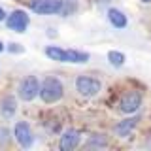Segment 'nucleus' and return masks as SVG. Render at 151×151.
<instances>
[{
  "instance_id": "nucleus-12",
  "label": "nucleus",
  "mask_w": 151,
  "mask_h": 151,
  "mask_svg": "<svg viewBox=\"0 0 151 151\" xmlns=\"http://www.w3.org/2000/svg\"><path fill=\"white\" fill-rule=\"evenodd\" d=\"M45 55L49 57L51 60H57V63H68V53H66V49H60L59 45L45 47Z\"/></svg>"
},
{
  "instance_id": "nucleus-5",
  "label": "nucleus",
  "mask_w": 151,
  "mask_h": 151,
  "mask_svg": "<svg viewBox=\"0 0 151 151\" xmlns=\"http://www.w3.org/2000/svg\"><path fill=\"white\" fill-rule=\"evenodd\" d=\"M63 0H30V12L40 15H53L59 13Z\"/></svg>"
},
{
  "instance_id": "nucleus-20",
  "label": "nucleus",
  "mask_w": 151,
  "mask_h": 151,
  "mask_svg": "<svg viewBox=\"0 0 151 151\" xmlns=\"http://www.w3.org/2000/svg\"><path fill=\"white\" fill-rule=\"evenodd\" d=\"M2 51H4V44H2V42H0V53H2Z\"/></svg>"
},
{
  "instance_id": "nucleus-18",
  "label": "nucleus",
  "mask_w": 151,
  "mask_h": 151,
  "mask_svg": "<svg viewBox=\"0 0 151 151\" xmlns=\"http://www.w3.org/2000/svg\"><path fill=\"white\" fill-rule=\"evenodd\" d=\"M9 51H12V53H21L23 51V47H21V44H9Z\"/></svg>"
},
{
  "instance_id": "nucleus-6",
  "label": "nucleus",
  "mask_w": 151,
  "mask_h": 151,
  "mask_svg": "<svg viewBox=\"0 0 151 151\" xmlns=\"http://www.w3.org/2000/svg\"><path fill=\"white\" fill-rule=\"evenodd\" d=\"M28 23H30V19L23 9H13L12 13L6 17V25L9 30H15V32H25L28 28Z\"/></svg>"
},
{
  "instance_id": "nucleus-4",
  "label": "nucleus",
  "mask_w": 151,
  "mask_h": 151,
  "mask_svg": "<svg viewBox=\"0 0 151 151\" xmlns=\"http://www.w3.org/2000/svg\"><path fill=\"white\" fill-rule=\"evenodd\" d=\"M140 106H142V94L138 91L125 93L119 98V104H117L119 111H123V113H134V111L140 110Z\"/></svg>"
},
{
  "instance_id": "nucleus-2",
  "label": "nucleus",
  "mask_w": 151,
  "mask_h": 151,
  "mask_svg": "<svg viewBox=\"0 0 151 151\" xmlns=\"http://www.w3.org/2000/svg\"><path fill=\"white\" fill-rule=\"evenodd\" d=\"M76 89H78V93L81 96L93 98L102 91V83H100V79L93 78V76H79L76 79Z\"/></svg>"
},
{
  "instance_id": "nucleus-1",
  "label": "nucleus",
  "mask_w": 151,
  "mask_h": 151,
  "mask_svg": "<svg viewBox=\"0 0 151 151\" xmlns=\"http://www.w3.org/2000/svg\"><path fill=\"white\" fill-rule=\"evenodd\" d=\"M64 94V85L60 83V79L53 78V76H47L44 81L40 83V91H38V96L42 98L45 104H53L59 102Z\"/></svg>"
},
{
  "instance_id": "nucleus-15",
  "label": "nucleus",
  "mask_w": 151,
  "mask_h": 151,
  "mask_svg": "<svg viewBox=\"0 0 151 151\" xmlns=\"http://www.w3.org/2000/svg\"><path fill=\"white\" fill-rule=\"evenodd\" d=\"M108 60L111 63V66L119 68V66L125 64V55H123L121 51H110V53H108Z\"/></svg>"
},
{
  "instance_id": "nucleus-16",
  "label": "nucleus",
  "mask_w": 151,
  "mask_h": 151,
  "mask_svg": "<svg viewBox=\"0 0 151 151\" xmlns=\"http://www.w3.org/2000/svg\"><path fill=\"white\" fill-rule=\"evenodd\" d=\"M106 144H108V142L104 140L100 134H94L93 138H89V142H87V145H89V147H94V145H106Z\"/></svg>"
},
{
  "instance_id": "nucleus-21",
  "label": "nucleus",
  "mask_w": 151,
  "mask_h": 151,
  "mask_svg": "<svg viewBox=\"0 0 151 151\" xmlns=\"http://www.w3.org/2000/svg\"><path fill=\"white\" fill-rule=\"evenodd\" d=\"M142 2H151V0H142Z\"/></svg>"
},
{
  "instance_id": "nucleus-7",
  "label": "nucleus",
  "mask_w": 151,
  "mask_h": 151,
  "mask_svg": "<svg viewBox=\"0 0 151 151\" xmlns=\"http://www.w3.org/2000/svg\"><path fill=\"white\" fill-rule=\"evenodd\" d=\"M13 134H15V140L19 142V145L21 147H30L32 144H34V138H32V129L30 125L25 121H19L15 125V129H13Z\"/></svg>"
},
{
  "instance_id": "nucleus-10",
  "label": "nucleus",
  "mask_w": 151,
  "mask_h": 151,
  "mask_svg": "<svg viewBox=\"0 0 151 151\" xmlns=\"http://www.w3.org/2000/svg\"><path fill=\"white\" fill-rule=\"evenodd\" d=\"M0 111H2L4 117H13L17 111V100L15 96H12V94H8V96H4L2 100H0Z\"/></svg>"
},
{
  "instance_id": "nucleus-14",
  "label": "nucleus",
  "mask_w": 151,
  "mask_h": 151,
  "mask_svg": "<svg viewBox=\"0 0 151 151\" xmlns=\"http://www.w3.org/2000/svg\"><path fill=\"white\" fill-rule=\"evenodd\" d=\"M76 9H78V0H63L59 13H60L63 17H70V15L76 12Z\"/></svg>"
},
{
  "instance_id": "nucleus-13",
  "label": "nucleus",
  "mask_w": 151,
  "mask_h": 151,
  "mask_svg": "<svg viewBox=\"0 0 151 151\" xmlns=\"http://www.w3.org/2000/svg\"><path fill=\"white\" fill-rule=\"evenodd\" d=\"M68 53V63H76V64H83L89 60V55L83 51H76V49H66Z\"/></svg>"
},
{
  "instance_id": "nucleus-19",
  "label": "nucleus",
  "mask_w": 151,
  "mask_h": 151,
  "mask_svg": "<svg viewBox=\"0 0 151 151\" xmlns=\"http://www.w3.org/2000/svg\"><path fill=\"white\" fill-rule=\"evenodd\" d=\"M4 19H6V12L0 8V21H4Z\"/></svg>"
},
{
  "instance_id": "nucleus-8",
  "label": "nucleus",
  "mask_w": 151,
  "mask_h": 151,
  "mask_svg": "<svg viewBox=\"0 0 151 151\" xmlns=\"http://www.w3.org/2000/svg\"><path fill=\"white\" fill-rule=\"evenodd\" d=\"M79 142H81V136H79V132L74 130V129H70V130H66L64 134L60 136L59 147L63 149V151H72V149H76V147L79 145Z\"/></svg>"
},
{
  "instance_id": "nucleus-9",
  "label": "nucleus",
  "mask_w": 151,
  "mask_h": 151,
  "mask_svg": "<svg viewBox=\"0 0 151 151\" xmlns=\"http://www.w3.org/2000/svg\"><path fill=\"white\" fill-rule=\"evenodd\" d=\"M136 123H138V119L136 117H129V119L117 123L115 127H113V132H115V136H119V138H125V136H129L132 130H134Z\"/></svg>"
},
{
  "instance_id": "nucleus-17",
  "label": "nucleus",
  "mask_w": 151,
  "mask_h": 151,
  "mask_svg": "<svg viewBox=\"0 0 151 151\" xmlns=\"http://www.w3.org/2000/svg\"><path fill=\"white\" fill-rule=\"evenodd\" d=\"M9 140V130L4 129V127H0V145H6Z\"/></svg>"
},
{
  "instance_id": "nucleus-11",
  "label": "nucleus",
  "mask_w": 151,
  "mask_h": 151,
  "mask_svg": "<svg viewBox=\"0 0 151 151\" xmlns=\"http://www.w3.org/2000/svg\"><path fill=\"white\" fill-rule=\"evenodd\" d=\"M108 19H110V23L115 28H125L127 27V15L121 12V9H117V8H110L108 9Z\"/></svg>"
},
{
  "instance_id": "nucleus-3",
  "label": "nucleus",
  "mask_w": 151,
  "mask_h": 151,
  "mask_svg": "<svg viewBox=\"0 0 151 151\" xmlns=\"http://www.w3.org/2000/svg\"><path fill=\"white\" fill-rule=\"evenodd\" d=\"M38 91H40V81H38L36 76H27V78L21 79L17 87V93H19V98L25 102H30L38 96Z\"/></svg>"
}]
</instances>
